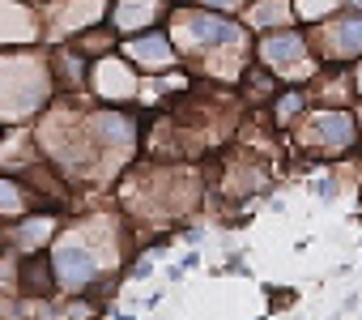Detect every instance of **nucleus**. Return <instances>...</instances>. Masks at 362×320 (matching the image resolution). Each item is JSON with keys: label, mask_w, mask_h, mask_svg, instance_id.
Wrapping results in <instances>:
<instances>
[{"label": "nucleus", "mask_w": 362, "mask_h": 320, "mask_svg": "<svg viewBox=\"0 0 362 320\" xmlns=\"http://www.w3.org/2000/svg\"><path fill=\"white\" fill-rule=\"evenodd\" d=\"M303 141L320 154H345L354 145V115L349 111H320L311 115V124L303 128Z\"/></svg>", "instance_id": "nucleus-2"}, {"label": "nucleus", "mask_w": 362, "mask_h": 320, "mask_svg": "<svg viewBox=\"0 0 362 320\" xmlns=\"http://www.w3.org/2000/svg\"><path fill=\"white\" fill-rule=\"evenodd\" d=\"M260 60L273 69V73H294L298 64L307 69V35L281 26V30H269L260 39Z\"/></svg>", "instance_id": "nucleus-4"}, {"label": "nucleus", "mask_w": 362, "mask_h": 320, "mask_svg": "<svg viewBox=\"0 0 362 320\" xmlns=\"http://www.w3.org/2000/svg\"><path fill=\"white\" fill-rule=\"evenodd\" d=\"M56 35L64 30H86V26H94L107 9H111V0H56Z\"/></svg>", "instance_id": "nucleus-8"}, {"label": "nucleus", "mask_w": 362, "mask_h": 320, "mask_svg": "<svg viewBox=\"0 0 362 320\" xmlns=\"http://www.w3.org/2000/svg\"><path fill=\"white\" fill-rule=\"evenodd\" d=\"M22 290H26V295H52V290H56L52 256H39V252L26 256V265H22Z\"/></svg>", "instance_id": "nucleus-10"}, {"label": "nucleus", "mask_w": 362, "mask_h": 320, "mask_svg": "<svg viewBox=\"0 0 362 320\" xmlns=\"http://www.w3.org/2000/svg\"><path fill=\"white\" fill-rule=\"evenodd\" d=\"M52 278H56L60 290H86V286H94V278H98V261H94V252H86L81 244H60V248L52 252Z\"/></svg>", "instance_id": "nucleus-3"}, {"label": "nucleus", "mask_w": 362, "mask_h": 320, "mask_svg": "<svg viewBox=\"0 0 362 320\" xmlns=\"http://www.w3.org/2000/svg\"><path fill=\"white\" fill-rule=\"evenodd\" d=\"M124 56L132 60V64H141V69H166V64H175V43L166 39V30L162 26H153V30H141V35H132L128 43H124Z\"/></svg>", "instance_id": "nucleus-6"}, {"label": "nucleus", "mask_w": 362, "mask_h": 320, "mask_svg": "<svg viewBox=\"0 0 362 320\" xmlns=\"http://www.w3.org/2000/svg\"><path fill=\"white\" fill-rule=\"evenodd\" d=\"M252 22L273 30V26H290L294 22V0H252Z\"/></svg>", "instance_id": "nucleus-11"}, {"label": "nucleus", "mask_w": 362, "mask_h": 320, "mask_svg": "<svg viewBox=\"0 0 362 320\" xmlns=\"http://www.w3.org/2000/svg\"><path fill=\"white\" fill-rule=\"evenodd\" d=\"M170 9V0H111V26L119 35H136V30H153Z\"/></svg>", "instance_id": "nucleus-5"}, {"label": "nucleus", "mask_w": 362, "mask_h": 320, "mask_svg": "<svg viewBox=\"0 0 362 320\" xmlns=\"http://www.w3.org/2000/svg\"><path fill=\"white\" fill-rule=\"evenodd\" d=\"M175 35H179V47H192L197 56L222 52V47H243V30L226 13H209L201 5L175 13Z\"/></svg>", "instance_id": "nucleus-1"}, {"label": "nucleus", "mask_w": 362, "mask_h": 320, "mask_svg": "<svg viewBox=\"0 0 362 320\" xmlns=\"http://www.w3.org/2000/svg\"><path fill=\"white\" fill-rule=\"evenodd\" d=\"M13 214H30V193L22 180L0 176V218H13Z\"/></svg>", "instance_id": "nucleus-12"}, {"label": "nucleus", "mask_w": 362, "mask_h": 320, "mask_svg": "<svg viewBox=\"0 0 362 320\" xmlns=\"http://www.w3.org/2000/svg\"><path fill=\"white\" fill-rule=\"evenodd\" d=\"M358 86H362V64H358Z\"/></svg>", "instance_id": "nucleus-14"}, {"label": "nucleus", "mask_w": 362, "mask_h": 320, "mask_svg": "<svg viewBox=\"0 0 362 320\" xmlns=\"http://www.w3.org/2000/svg\"><path fill=\"white\" fill-rule=\"evenodd\" d=\"M52 231H56V214H26V222L18 227V244H22V252H26V256H30V252H43Z\"/></svg>", "instance_id": "nucleus-9"}, {"label": "nucleus", "mask_w": 362, "mask_h": 320, "mask_svg": "<svg viewBox=\"0 0 362 320\" xmlns=\"http://www.w3.org/2000/svg\"><path fill=\"white\" fill-rule=\"evenodd\" d=\"M324 52L332 60H345V56H362V13H349V18H337L324 26Z\"/></svg>", "instance_id": "nucleus-7"}, {"label": "nucleus", "mask_w": 362, "mask_h": 320, "mask_svg": "<svg viewBox=\"0 0 362 320\" xmlns=\"http://www.w3.org/2000/svg\"><path fill=\"white\" fill-rule=\"evenodd\" d=\"M294 111H303V94H298V90L277 94V124H290V115H294Z\"/></svg>", "instance_id": "nucleus-13"}]
</instances>
